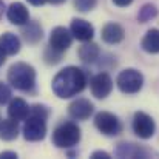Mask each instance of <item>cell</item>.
Returning <instances> with one entry per match:
<instances>
[{
	"mask_svg": "<svg viewBox=\"0 0 159 159\" xmlns=\"http://www.w3.org/2000/svg\"><path fill=\"white\" fill-rule=\"evenodd\" d=\"M22 36L23 39L31 43V45H36L37 42L42 40L43 37V30L42 26L37 23V22H26L23 26H22Z\"/></svg>",
	"mask_w": 159,
	"mask_h": 159,
	"instance_id": "cell-16",
	"label": "cell"
},
{
	"mask_svg": "<svg viewBox=\"0 0 159 159\" xmlns=\"http://www.w3.org/2000/svg\"><path fill=\"white\" fill-rule=\"evenodd\" d=\"M19 124H17V120H14V119H5V120H0V139L2 141H6V142H9V141H14V139H17V136H19Z\"/></svg>",
	"mask_w": 159,
	"mask_h": 159,
	"instance_id": "cell-19",
	"label": "cell"
},
{
	"mask_svg": "<svg viewBox=\"0 0 159 159\" xmlns=\"http://www.w3.org/2000/svg\"><path fill=\"white\" fill-rule=\"evenodd\" d=\"M0 47L5 50V53L8 56H16V54L20 51V39L12 34V33H3L0 36Z\"/></svg>",
	"mask_w": 159,
	"mask_h": 159,
	"instance_id": "cell-20",
	"label": "cell"
},
{
	"mask_svg": "<svg viewBox=\"0 0 159 159\" xmlns=\"http://www.w3.org/2000/svg\"><path fill=\"white\" fill-rule=\"evenodd\" d=\"M28 3H31L33 6H42V5H45L48 0H26Z\"/></svg>",
	"mask_w": 159,
	"mask_h": 159,
	"instance_id": "cell-28",
	"label": "cell"
},
{
	"mask_svg": "<svg viewBox=\"0 0 159 159\" xmlns=\"http://www.w3.org/2000/svg\"><path fill=\"white\" fill-rule=\"evenodd\" d=\"M70 31L74 39L79 42H90L94 37V26L85 19H73L70 25Z\"/></svg>",
	"mask_w": 159,
	"mask_h": 159,
	"instance_id": "cell-12",
	"label": "cell"
},
{
	"mask_svg": "<svg viewBox=\"0 0 159 159\" xmlns=\"http://www.w3.org/2000/svg\"><path fill=\"white\" fill-rule=\"evenodd\" d=\"M114 155L116 158H130V159H136V158H153V156H159V153L144 147V145H139V144H134V142H119L114 148Z\"/></svg>",
	"mask_w": 159,
	"mask_h": 159,
	"instance_id": "cell-8",
	"label": "cell"
},
{
	"mask_svg": "<svg viewBox=\"0 0 159 159\" xmlns=\"http://www.w3.org/2000/svg\"><path fill=\"white\" fill-rule=\"evenodd\" d=\"M96 5H98V0H74V6L80 12H88L94 9Z\"/></svg>",
	"mask_w": 159,
	"mask_h": 159,
	"instance_id": "cell-23",
	"label": "cell"
},
{
	"mask_svg": "<svg viewBox=\"0 0 159 159\" xmlns=\"http://www.w3.org/2000/svg\"><path fill=\"white\" fill-rule=\"evenodd\" d=\"M116 6H119V8H127V6H130L131 3H133V0H111Z\"/></svg>",
	"mask_w": 159,
	"mask_h": 159,
	"instance_id": "cell-26",
	"label": "cell"
},
{
	"mask_svg": "<svg viewBox=\"0 0 159 159\" xmlns=\"http://www.w3.org/2000/svg\"><path fill=\"white\" fill-rule=\"evenodd\" d=\"M50 117V108L42 104H36L31 107L30 116L25 119L22 133L25 141L39 142L47 136V120Z\"/></svg>",
	"mask_w": 159,
	"mask_h": 159,
	"instance_id": "cell-2",
	"label": "cell"
},
{
	"mask_svg": "<svg viewBox=\"0 0 159 159\" xmlns=\"http://www.w3.org/2000/svg\"><path fill=\"white\" fill-rule=\"evenodd\" d=\"M62 54L63 53H60V51L54 50V48H51V47H48V48L45 50V53H43V59H45L47 63L56 65V63H59V62L62 60Z\"/></svg>",
	"mask_w": 159,
	"mask_h": 159,
	"instance_id": "cell-22",
	"label": "cell"
},
{
	"mask_svg": "<svg viewBox=\"0 0 159 159\" xmlns=\"http://www.w3.org/2000/svg\"><path fill=\"white\" fill-rule=\"evenodd\" d=\"M3 11H5V3H3V0H0V19L3 17Z\"/></svg>",
	"mask_w": 159,
	"mask_h": 159,
	"instance_id": "cell-30",
	"label": "cell"
},
{
	"mask_svg": "<svg viewBox=\"0 0 159 159\" xmlns=\"http://www.w3.org/2000/svg\"><path fill=\"white\" fill-rule=\"evenodd\" d=\"M131 130L139 139H150L156 133V122L150 114L136 111L131 120Z\"/></svg>",
	"mask_w": 159,
	"mask_h": 159,
	"instance_id": "cell-7",
	"label": "cell"
},
{
	"mask_svg": "<svg viewBox=\"0 0 159 159\" xmlns=\"http://www.w3.org/2000/svg\"><path fill=\"white\" fill-rule=\"evenodd\" d=\"M6 56H8V54L5 53V50H3V48L0 47V66H2V65L5 63V60H6Z\"/></svg>",
	"mask_w": 159,
	"mask_h": 159,
	"instance_id": "cell-29",
	"label": "cell"
},
{
	"mask_svg": "<svg viewBox=\"0 0 159 159\" xmlns=\"http://www.w3.org/2000/svg\"><path fill=\"white\" fill-rule=\"evenodd\" d=\"M141 48L148 54H159V30L152 28L141 40Z\"/></svg>",
	"mask_w": 159,
	"mask_h": 159,
	"instance_id": "cell-18",
	"label": "cell"
},
{
	"mask_svg": "<svg viewBox=\"0 0 159 159\" xmlns=\"http://www.w3.org/2000/svg\"><path fill=\"white\" fill-rule=\"evenodd\" d=\"M31 107L26 104V101H23L22 98H16L11 99L9 105H8V116L14 120H25L30 116Z\"/></svg>",
	"mask_w": 159,
	"mask_h": 159,
	"instance_id": "cell-15",
	"label": "cell"
},
{
	"mask_svg": "<svg viewBox=\"0 0 159 159\" xmlns=\"http://www.w3.org/2000/svg\"><path fill=\"white\" fill-rule=\"evenodd\" d=\"M94 113V105L88 99H76L68 105V114L74 120H87L93 116Z\"/></svg>",
	"mask_w": 159,
	"mask_h": 159,
	"instance_id": "cell-11",
	"label": "cell"
},
{
	"mask_svg": "<svg viewBox=\"0 0 159 159\" xmlns=\"http://www.w3.org/2000/svg\"><path fill=\"white\" fill-rule=\"evenodd\" d=\"M73 39L74 37L70 30H66L65 26H56L50 34V47L60 53H65L71 47Z\"/></svg>",
	"mask_w": 159,
	"mask_h": 159,
	"instance_id": "cell-10",
	"label": "cell"
},
{
	"mask_svg": "<svg viewBox=\"0 0 159 159\" xmlns=\"http://www.w3.org/2000/svg\"><path fill=\"white\" fill-rule=\"evenodd\" d=\"M158 12L159 11H158V8H156V5L145 3V5H142V8L138 12V22L139 23H147V22L156 19L158 17Z\"/></svg>",
	"mask_w": 159,
	"mask_h": 159,
	"instance_id": "cell-21",
	"label": "cell"
},
{
	"mask_svg": "<svg viewBox=\"0 0 159 159\" xmlns=\"http://www.w3.org/2000/svg\"><path fill=\"white\" fill-rule=\"evenodd\" d=\"M50 3H53V5H62V3H65L66 0H48Z\"/></svg>",
	"mask_w": 159,
	"mask_h": 159,
	"instance_id": "cell-31",
	"label": "cell"
},
{
	"mask_svg": "<svg viewBox=\"0 0 159 159\" xmlns=\"http://www.w3.org/2000/svg\"><path fill=\"white\" fill-rule=\"evenodd\" d=\"M91 158L93 159H99V158L110 159L111 158V155H110V153H107V152H104V150H96V152H93V153H91Z\"/></svg>",
	"mask_w": 159,
	"mask_h": 159,
	"instance_id": "cell-25",
	"label": "cell"
},
{
	"mask_svg": "<svg viewBox=\"0 0 159 159\" xmlns=\"http://www.w3.org/2000/svg\"><path fill=\"white\" fill-rule=\"evenodd\" d=\"M87 74L79 66H65L53 79V93L60 99H70L80 94L87 87Z\"/></svg>",
	"mask_w": 159,
	"mask_h": 159,
	"instance_id": "cell-1",
	"label": "cell"
},
{
	"mask_svg": "<svg viewBox=\"0 0 159 159\" xmlns=\"http://www.w3.org/2000/svg\"><path fill=\"white\" fill-rule=\"evenodd\" d=\"M6 17L8 20L12 23V25H17V26H23L26 22H30V12H28V8L20 3V2H14L8 6L6 9Z\"/></svg>",
	"mask_w": 159,
	"mask_h": 159,
	"instance_id": "cell-14",
	"label": "cell"
},
{
	"mask_svg": "<svg viewBox=\"0 0 159 159\" xmlns=\"http://www.w3.org/2000/svg\"><path fill=\"white\" fill-rule=\"evenodd\" d=\"M116 85H117L119 91L124 94H136L144 87V74L136 68L122 70L117 74Z\"/></svg>",
	"mask_w": 159,
	"mask_h": 159,
	"instance_id": "cell-5",
	"label": "cell"
},
{
	"mask_svg": "<svg viewBox=\"0 0 159 159\" xmlns=\"http://www.w3.org/2000/svg\"><path fill=\"white\" fill-rule=\"evenodd\" d=\"M91 94L96 99H105L113 91V79L108 73H98L90 80Z\"/></svg>",
	"mask_w": 159,
	"mask_h": 159,
	"instance_id": "cell-9",
	"label": "cell"
},
{
	"mask_svg": "<svg viewBox=\"0 0 159 159\" xmlns=\"http://www.w3.org/2000/svg\"><path fill=\"white\" fill-rule=\"evenodd\" d=\"M17 153L16 152H2L0 153V159H17Z\"/></svg>",
	"mask_w": 159,
	"mask_h": 159,
	"instance_id": "cell-27",
	"label": "cell"
},
{
	"mask_svg": "<svg viewBox=\"0 0 159 159\" xmlns=\"http://www.w3.org/2000/svg\"><path fill=\"white\" fill-rule=\"evenodd\" d=\"M82 133L80 128L76 122H62L59 124L53 131V145L57 148H63V150H70L74 148L79 142H80Z\"/></svg>",
	"mask_w": 159,
	"mask_h": 159,
	"instance_id": "cell-4",
	"label": "cell"
},
{
	"mask_svg": "<svg viewBox=\"0 0 159 159\" xmlns=\"http://www.w3.org/2000/svg\"><path fill=\"white\" fill-rule=\"evenodd\" d=\"M101 37L108 45H117L125 39V30L122 28V25H119L116 22H108L102 28Z\"/></svg>",
	"mask_w": 159,
	"mask_h": 159,
	"instance_id": "cell-13",
	"label": "cell"
},
{
	"mask_svg": "<svg viewBox=\"0 0 159 159\" xmlns=\"http://www.w3.org/2000/svg\"><path fill=\"white\" fill-rule=\"evenodd\" d=\"M94 127L104 136H117L122 133V122L119 117L110 111H99L94 116Z\"/></svg>",
	"mask_w": 159,
	"mask_h": 159,
	"instance_id": "cell-6",
	"label": "cell"
},
{
	"mask_svg": "<svg viewBox=\"0 0 159 159\" xmlns=\"http://www.w3.org/2000/svg\"><path fill=\"white\" fill-rule=\"evenodd\" d=\"M77 54H79V59L82 62H85V63H96L99 60V57H101V48L96 43H93L91 40L90 42H84V45L79 48Z\"/></svg>",
	"mask_w": 159,
	"mask_h": 159,
	"instance_id": "cell-17",
	"label": "cell"
},
{
	"mask_svg": "<svg viewBox=\"0 0 159 159\" xmlns=\"http://www.w3.org/2000/svg\"><path fill=\"white\" fill-rule=\"evenodd\" d=\"M8 82L12 88L23 93L36 91V70L25 62H16L8 70Z\"/></svg>",
	"mask_w": 159,
	"mask_h": 159,
	"instance_id": "cell-3",
	"label": "cell"
},
{
	"mask_svg": "<svg viewBox=\"0 0 159 159\" xmlns=\"http://www.w3.org/2000/svg\"><path fill=\"white\" fill-rule=\"evenodd\" d=\"M11 88L0 80V105H5L11 101Z\"/></svg>",
	"mask_w": 159,
	"mask_h": 159,
	"instance_id": "cell-24",
	"label": "cell"
}]
</instances>
